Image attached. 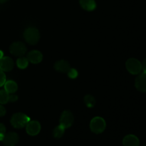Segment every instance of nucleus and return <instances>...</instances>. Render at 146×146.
Returning <instances> with one entry per match:
<instances>
[{
  "label": "nucleus",
  "instance_id": "obj_23",
  "mask_svg": "<svg viewBox=\"0 0 146 146\" xmlns=\"http://www.w3.org/2000/svg\"><path fill=\"white\" fill-rule=\"evenodd\" d=\"M6 114V109L3 106L0 105V117L4 116Z\"/></svg>",
  "mask_w": 146,
  "mask_h": 146
},
{
  "label": "nucleus",
  "instance_id": "obj_13",
  "mask_svg": "<svg viewBox=\"0 0 146 146\" xmlns=\"http://www.w3.org/2000/svg\"><path fill=\"white\" fill-rule=\"evenodd\" d=\"M124 146H139L140 141L138 137L134 135H128L124 137L123 140Z\"/></svg>",
  "mask_w": 146,
  "mask_h": 146
},
{
  "label": "nucleus",
  "instance_id": "obj_1",
  "mask_svg": "<svg viewBox=\"0 0 146 146\" xmlns=\"http://www.w3.org/2000/svg\"><path fill=\"white\" fill-rule=\"evenodd\" d=\"M30 121V118L23 113H14L11 118V125L15 128H22Z\"/></svg>",
  "mask_w": 146,
  "mask_h": 146
},
{
  "label": "nucleus",
  "instance_id": "obj_20",
  "mask_svg": "<svg viewBox=\"0 0 146 146\" xmlns=\"http://www.w3.org/2000/svg\"><path fill=\"white\" fill-rule=\"evenodd\" d=\"M68 76L69 78H72V79H74V78H76L78 76V71L75 69V68H70L69 71H68Z\"/></svg>",
  "mask_w": 146,
  "mask_h": 146
},
{
  "label": "nucleus",
  "instance_id": "obj_29",
  "mask_svg": "<svg viewBox=\"0 0 146 146\" xmlns=\"http://www.w3.org/2000/svg\"><path fill=\"white\" fill-rule=\"evenodd\" d=\"M143 146H146V144H145V145H143Z\"/></svg>",
  "mask_w": 146,
  "mask_h": 146
},
{
  "label": "nucleus",
  "instance_id": "obj_21",
  "mask_svg": "<svg viewBox=\"0 0 146 146\" xmlns=\"http://www.w3.org/2000/svg\"><path fill=\"white\" fill-rule=\"evenodd\" d=\"M6 82V75L3 71L0 69V87L4 85Z\"/></svg>",
  "mask_w": 146,
  "mask_h": 146
},
{
  "label": "nucleus",
  "instance_id": "obj_10",
  "mask_svg": "<svg viewBox=\"0 0 146 146\" xmlns=\"http://www.w3.org/2000/svg\"><path fill=\"white\" fill-rule=\"evenodd\" d=\"M14 63L12 58L8 56H3L0 58V69L4 72L10 71L13 69Z\"/></svg>",
  "mask_w": 146,
  "mask_h": 146
},
{
  "label": "nucleus",
  "instance_id": "obj_18",
  "mask_svg": "<svg viewBox=\"0 0 146 146\" xmlns=\"http://www.w3.org/2000/svg\"><path fill=\"white\" fill-rule=\"evenodd\" d=\"M84 103L88 108H94L96 105V99L93 96L86 95L84 98Z\"/></svg>",
  "mask_w": 146,
  "mask_h": 146
},
{
  "label": "nucleus",
  "instance_id": "obj_25",
  "mask_svg": "<svg viewBox=\"0 0 146 146\" xmlns=\"http://www.w3.org/2000/svg\"><path fill=\"white\" fill-rule=\"evenodd\" d=\"M141 66H142V70L144 72H146V58L141 63Z\"/></svg>",
  "mask_w": 146,
  "mask_h": 146
},
{
  "label": "nucleus",
  "instance_id": "obj_8",
  "mask_svg": "<svg viewBox=\"0 0 146 146\" xmlns=\"http://www.w3.org/2000/svg\"><path fill=\"white\" fill-rule=\"evenodd\" d=\"M135 86L141 92L146 93V72L140 73L135 80Z\"/></svg>",
  "mask_w": 146,
  "mask_h": 146
},
{
  "label": "nucleus",
  "instance_id": "obj_12",
  "mask_svg": "<svg viewBox=\"0 0 146 146\" xmlns=\"http://www.w3.org/2000/svg\"><path fill=\"white\" fill-rule=\"evenodd\" d=\"M54 68L56 71L60 73H67L71 68V65L68 61L60 60L54 64Z\"/></svg>",
  "mask_w": 146,
  "mask_h": 146
},
{
  "label": "nucleus",
  "instance_id": "obj_7",
  "mask_svg": "<svg viewBox=\"0 0 146 146\" xmlns=\"http://www.w3.org/2000/svg\"><path fill=\"white\" fill-rule=\"evenodd\" d=\"M41 131V124L37 121H30L26 125V131L31 136H34L39 133Z\"/></svg>",
  "mask_w": 146,
  "mask_h": 146
},
{
  "label": "nucleus",
  "instance_id": "obj_5",
  "mask_svg": "<svg viewBox=\"0 0 146 146\" xmlns=\"http://www.w3.org/2000/svg\"><path fill=\"white\" fill-rule=\"evenodd\" d=\"M27 46L21 41H15L9 46L10 53L16 56H23L27 53Z\"/></svg>",
  "mask_w": 146,
  "mask_h": 146
},
{
  "label": "nucleus",
  "instance_id": "obj_16",
  "mask_svg": "<svg viewBox=\"0 0 146 146\" xmlns=\"http://www.w3.org/2000/svg\"><path fill=\"white\" fill-rule=\"evenodd\" d=\"M29 65V61L27 58L24 56H20L17 60V66L20 69H24L27 68Z\"/></svg>",
  "mask_w": 146,
  "mask_h": 146
},
{
  "label": "nucleus",
  "instance_id": "obj_19",
  "mask_svg": "<svg viewBox=\"0 0 146 146\" xmlns=\"http://www.w3.org/2000/svg\"><path fill=\"white\" fill-rule=\"evenodd\" d=\"M9 94H8L5 90H0V104H7L9 102Z\"/></svg>",
  "mask_w": 146,
  "mask_h": 146
},
{
  "label": "nucleus",
  "instance_id": "obj_11",
  "mask_svg": "<svg viewBox=\"0 0 146 146\" xmlns=\"http://www.w3.org/2000/svg\"><path fill=\"white\" fill-rule=\"evenodd\" d=\"M27 59H28L29 62L36 64L41 62V61H42L43 59V55L39 51L33 50V51H29V52L27 54Z\"/></svg>",
  "mask_w": 146,
  "mask_h": 146
},
{
  "label": "nucleus",
  "instance_id": "obj_2",
  "mask_svg": "<svg viewBox=\"0 0 146 146\" xmlns=\"http://www.w3.org/2000/svg\"><path fill=\"white\" fill-rule=\"evenodd\" d=\"M24 38L28 44L35 45L40 39L39 31L35 27H28L24 32Z\"/></svg>",
  "mask_w": 146,
  "mask_h": 146
},
{
  "label": "nucleus",
  "instance_id": "obj_9",
  "mask_svg": "<svg viewBox=\"0 0 146 146\" xmlns=\"http://www.w3.org/2000/svg\"><path fill=\"white\" fill-rule=\"evenodd\" d=\"M19 140L18 134L14 132H9L4 135L2 142L5 146H14L18 143Z\"/></svg>",
  "mask_w": 146,
  "mask_h": 146
},
{
  "label": "nucleus",
  "instance_id": "obj_17",
  "mask_svg": "<svg viewBox=\"0 0 146 146\" xmlns=\"http://www.w3.org/2000/svg\"><path fill=\"white\" fill-rule=\"evenodd\" d=\"M65 132V128L62 125H59L56 127L53 131V135L55 138H60L64 135Z\"/></svg>",
  "mask_w": 146,
  "mask_h": 146
},
{
  "label": "nucleus",
  "instance_id": "obj_15",
  "mask_svg": "<svg viewBox=\"0 0 146 146\" xmlns=\"http://www.w3.org/2000/svg\"><path fill=\"white\" fill-rule=\"evenodd\" d=\"M4 90L9 94H14L18 90V86L15 81L9 80L4 84Z\"/></svg>",
  "mask_w": 146,
  "mask_h": 146
},
{
  "label": "nucleus",
  "instance_id": "obj_22",
  "mask_svg": "<svg viewBox=\"0 0 146 146\" xmlns=\"http://www.w3.org/2000/svg\"><path fill=\"white\" fill-rule=\"evenodd\" d=\"M17 101H18V96L17 95L13 94H9V102L14 103Z\"/></svg>",
  "mask_w": 146,
  "mask_h": 146
},
{
  "label": "nucleus",
  "instance_id": "obj_3",
  "mask_svg": "<svg viewBox=\"0 0 146 146\" xmlns=\"http://www.w3.org/2000/svg\"><path fill=\"white\" fill-rule=\"evenodd\" d=\"M106 127L105 120L99 116L93 118L90 123V129L96 134H100L104 132Z\"/></svg>",
  "mask_w": 146,
  "mask_h": 146
},
{
  "label": "nucleus",
  "instance_id": "obj_26",
  "mask_svg": "<svg viewBox=\"0 0 146 146\" xmlns=\"http://www.w3.org/2000/svg\"><path fill=\"white\" fill-rule=\"evenodd\" d=\"M4 135H5V134H0V141H2L3 140H4Z\"/></svg>",
  "mask_w": 146,
  "mask_h": 146
},
{
  "label": "nucleus",
  "instance_id": "obj_4",
  "mask_svg": "<svg viewBox=\"0 0 146 146\" xmlns=\"http://www.w3.org/2000/svg\"><path fill=\"white\" fill-rule=\"evenodd\" d=\"M125 67L130 74L133 75L139 74L142 71L141 63L138 59L134 58H129L125 63Z\"/></svg>",
  "mask_w": 146,
  "mask_h": 146
},
{
  "label": "nucleus",
  "instance_id": "obj_14",
  "mask_svg": "<svg viewBox=\"0 0 146 146\" xmlns=\"http://www.w3.org/2000/svg\"><path fill=\"white\" fill-rule=\"evenodd\" d=\"M80 5L84 10L92 11L96 8V3L95 0H80Z\"/></svg>",
  "mask_w": 146,
  "mask_h": 146
},
{
  "label": "nucleus",
  "instance_id": "obj_28",
  "mask_svg": "<svg viewBox=\"0 0 146 146\" xmlns=\"http://www.w3.org/2000/svg\"><path fill=\"white\" fill-rule=\"evenodd\" d=\"M9 0H0V4H4V3L7 2Z\"/></svg>",
  "mask_w": 146,
  "mask_h": 146
},
{
  "label": "nucleus",
  "instance_id": "obj_6",
  "mask_svg": "<svg viewBox=\"0 0 146 146\" xmlns=\"http://www.w3.org/2000/svg\"><path fill=\"white\" fill-rule=\"evenodd\" d=\"M60 125H62L64 128H68L73 125L74 123V115L70 111H64L61 113L59 120Z\"/></svg>",
  "mask_w": 146,
  "mask_h": 146
},
{
  "label": "nucleus",
  "instance_id": "obj_24",
  "mask_svg": "<svg viewBox=\"0 0 146 146\" xmlns=\"http://www.w3.org/2000/svg\"><path fill=\"white\" fill-rule=\"evenodd\" d=\"M6 127L4 124L0 123V134H5Z\"/></svg>",
  "mask_w": 146,
  "mask_h": 146
},
{
  "label": "nucleus",
  "instance_id": "obj_27",
  "mask_svg": "<svg viewBox=\"0 0 146 146\" xmlns=\"http://www.w3.org/2000/svg\"><path fill=\"white\" fill-rule=\"evenodd\" d=\"M3 56H4V53H3L2 51H1V50H0V58H2Z\"/></svg>",
  "mask_w": 146,
  "mask_h": 146
}]
</instances>
